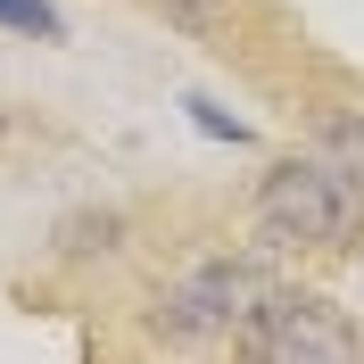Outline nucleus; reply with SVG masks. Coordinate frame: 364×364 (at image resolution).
<instances>
[{
  "instance_id": "1",
  "label": "nucleus",
  "mask_w": 364,
  "mask_h": 364,
  "mask_svg": "<svg viewBox=\"0 0 364 364\" xmlns=\"http://www.w3.org/2000/svg\"><path fill=\"white\" fill-rule=\"evenodd\" d=\"M257 224L273 240H298V249H348L364 224V191L331 158H282L257 182Z\"/></svg>"
},
{
  "instance_id": "2",
  "label": "nucleus",
  "mask_w": 364,
  "mask_h": 364,
  "mask_svg": "<svg viewBox=\"0 0 364 364\" xmlns=\"http://www.w3.org/2000/svg\"><path fill=\"white\" fill-rule=\"evenodd\" d=\"M240 340L265 364H348L356 356V323H348L323 290H265V306L249 315Z\"/></svg>"
},
{
  "instance_id": "3",
  "label": "nucleus",
  "mask_w": 364,
  "mask_h": 364,
  "mask_svg": "<svg viewBox=\"0 0 364 364\" xmlns=\"http://www.w3.org/2000/svg\"><path fill=\"white\" fill-rule=\"evenodd\" d=\"M257 306H265L257 265H199L182 290L158 298V323L166 331H249Z\"/></svg>"
},
{
  "instance_id": "4",
  "label": "nucleus",
  "mask_w": 364,
  "mask_h": 364,
  "mask_svg": "<svg viewBox=\"0 0 364 364\" xmlns=\"http://www.w3.org/2000/svg\"><path fill=\"white\" fill-rule=\"evenodd\" d=\"M0 25H17V33H42V42H58V33H67L50 0H0Z\"/></svg>"
},
{
  "instance_id": "5",
  "label": "nucleus",
  "mask_w": 364,
  "mask_h": 364,
  "mask_svg": "<svg viewBox=\"0 0 364 364\" xmlns=\"http://www.w3.org/2000/svg\"><path fill=\"white\" fill-rule=\"evenodd\" d=\"M182 108H191V124H199V133H215V141H249V124H240V116H232V108H215L207 91H191Z\"/></svg>"
}]
</instances>
